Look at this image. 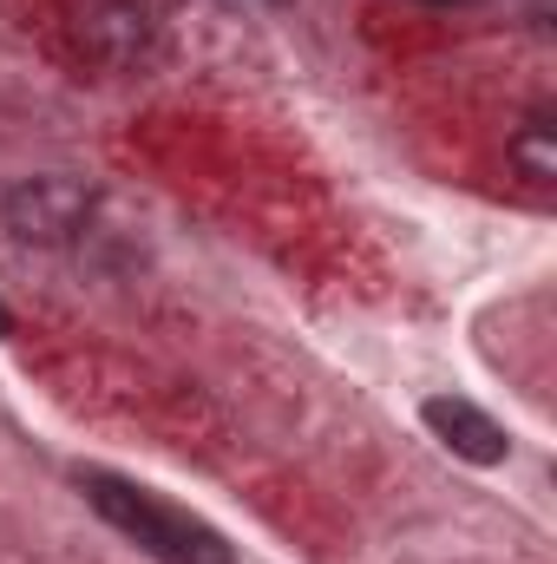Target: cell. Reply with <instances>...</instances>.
<instances>
[{"mask_svg":"<svg viewBox=\"0 0 557 564\" xmlns=\"http://www.w3.org/2000/svg\"><path fill=\"white\" fill-rule=\"evenodd\" d=\"M99 217V191L79 184V177H59V171H40V177H20L7 197H0V224L13 243L26 250H66L86 237V224Z\"/></svg>","mask_w":557,"mask_h":564,"instance_id":"2","label":"cell"},{"mask_svg":"<svg viewBox=\"0 0 557 564\" xmlns=\"http://www.w3.org/2000/svg\"><path fill=\"white\" fill-rule=\"evenodd\" d=\"M79 492H86V506L119 532V539H132L144 558L157 564H237V545L217 532V525H204L197 512H184V506H171V499H157V492H144L132 479H119V473H79Z\"/></svg>","mask_w":557,"mask_h":564,"instance_id":"1","label":"cell"},{"mask_svg":"<svg viewBox=\"0 0 557 564\" xmlns=\"http://www.w3.org/2000/svg\"><path fill=\"white\" fill-rule=\"evenodd\" d=\"M419 421H426V433H433L446 453H459V459H472V466L512 459V433L492 421L485 408H472L466 394H433V401H419Z\"/></svg>","mask_w":557,"mask_h":564,"instance_id":"4","label":"cell"},{"mask_svg":"<svg viewBox=\"0 0 557 564\" xmlns=\"http://www.w3.org/2000/svg\"><path fill=\"white\" fill-rule=\"evenodd\" d=\"M505 158L525 184H551L557 177V119L551 112H532L512 139H505Z\"/></svg>","mask_w":557,"mask_h":564,"instance_id":"5","label":"cell"},{"mask_svg":"<svg viewBox=\"0 0 557 564\" xmlns=\"http://www.w3.org/2000/svg\"><path fill=\"white\" fill-rule=\"evenodd\" d=\"M7 335H13V308L0 302V341H7Z\"/></svg>","mask_w":557,"mask_h":564,"instance_id":"6","label":"cell"},{"mask_svg":"<svg viewBox=\"0 0 557 564\" xmlns=\"http://www.w3.org/2000/svg\"><path fill=\"white\" fill-rule=\"evenodd\" d=\"M73 40H79V53L92 66L125 73V66H139L151 53L157 26H151L144 0H73Z\"/></svg>","mask_w":557,"mask_h":564,"instance_id":"3","label":"cell"},{"mask_svg":"<svg viewBox=\"0 0 557 564\" xmlns=\"http://www.w3.org/2000/svg\"><path fill=\"white\" fill-rule=\"evenodd\" d=\"M433 7H466V0H433Z\"/></svg>","mask_w":557,"mask_h":564,"instance_id":"7","label":"cell"}]
</instances>
